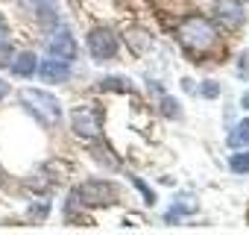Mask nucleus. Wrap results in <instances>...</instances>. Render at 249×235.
<instances>
[{"mask_svg":"<svg viewBox=\"0 0 249 235\" xmlns=\"http://www.w3.org/2000/svg\"><path fill=\"white\" fill-rule=\"evenodd\" d=\"M6 94H9V82H6V79H0V100H3Z\"/></svg>","mask_w":249,"mask_h":235,"instance_id":"nucleus-22","label":"nucleus"},{"mask_svg":"<svg viewBox=\"0 0 249 235\" xmlns=\"http://www.w3.org/2000/svg\"><path fill=\"white\" fill-rule=\"evenodd\" d=\"M21 103L33 112V118L44 127H56L62 124V103L56 100V94L44 91V88H21Z\"/></svg>","mask_w":249,"mask_h":235,"instance_id":"nucleus-1","label":"nucleus"},{"mask_svg":"<svg viewBox=\"0 0 249 235\" xmlns=\"http://www.w3.org/2000/svg\"><path fill=\"white\" fill-rule=\"evenodd\" d=\"M79 209H85V206H82V200H79V194H76V188H73V191L68 194V200H65V220L73 217Z\"/></svg>","mask_w":249,"mask_h":235,"instance_id":"nucleus-17","label":"nucleus"},{"mask_svg":"<svg viewBox=\"0 0 249 235\" xmlns=\"http://www.w3.org/2000/svg\"><path fill=\"white\" fill-rule=\"evenodd\" d=\"M196 209H199V203H196V197H194V194L179 197V200L170 206V212H173V215H167V220H170V223H176V220H179V215H191V212H196Z\"/></svg>","mask_w":249,"mask_h":235,"instance_id":"nucleus-11","label":"nucleus"},{"mask_svg":"<svg viewBox=\"0 0 249 235\" xmlns=\"http://www.w3.org/2000/svg\"><path fill=\"white\" fill-rule=\"evenodd\" d=\"M229 147H249V118L246 121H240L231 133H229Z\"/></svg>","mask_w":249,"mask_h":235,"instance_id":"nucleus-13","label":"nucleus"},{"mask_svg":"<svg viewBox=\"0 0 249 235\" xmlns=\"http://www.w3.org/2000/svg\"><path fill=\"white\" fill-rule=\"evenodd\" d=\"M0 39H6V24H3V15H0Z\"/></svg>","mask_w":249,"mask_h":235,"instance_id":"nucleus-24","label":"nucleus"},{"mask_svg":"<svg viewBox=\"0 0 249 235\" xmlns=\"http://www.w3.org/2000/svg\"><path fill=\"white\" fill-rule=\"evenodd\" d=\"M214 18L223 27H240L246 15H243L240 0H217V3H214Z\"/></svg>","mask_w":249,"mask_h":235,"instance_id":"nucleus-8","label":"nucleus"},{"mask_svg":"<svg viewBox=\"0 0 249 235\" xmlns=\"http://www.w3.org/2000/svg\"><path fill=\"white\" fill-rule=\"evenodd\" d=\"M123 41H126V47L132 53H147L153 47V36L144 27H126V30H123Z\"/></svg>","mask_w":249,"mask_h":235,"instance_id":"nucleus-9","label":"nucleus"},{"mask_svg":"<svg viewBox=\"0 0 249 235\" xmlns=\"http://www.w3.org/2000/svg\"><path fill=\"white\" fill-rule=\"evenodd\" d=\"M12 56H15V47H12L6 39H0V68H9Z\"/></svg>","mask_w":249,"mask_h":235,"instance_id":"nucleus-18","label":"nucleus"},{"mask_svg":"<svg viewBox=\"0 0 249 235\" xmlns=\"http://www.w3.org/2000/svg\"><path fill=\"white\" fill-rule=\"evenodd\" d=\"M50 56L62 59V62H71L76 56V41H73V36L65 24H56V33L50 39Z\"/></svg>","mask_w":249,"mask_h":235,"instance_id":"nucleus-6","label":"nucleus"},{"mask_svg":"<svg viewBox=\"0 0 249 235\" xmlns=\"http://www.w3.org/2000/svg\"><path fill=\"white\" fill-rule=\"evenodd\" d=\"M199 94H202L205 100H217V97H220V85H217L214 79H211V82H202V85H199Z\"/></svg>","mask_w":249,"mask_h":235,"instance_id":"nucleus-19","label":"nucleus"},{"mask_svg":"<svg viewBox=\"0 0 249 235\" xmlns=\"http://www.w3.org/2000/svg\"><path fill=\"white\" fill-rule=\"evenodd\" d=\"M100 88H103V91H120V94H129V91H132V82H129V79H123V77H106V79L100 82Z\"/></svg>","mask_w":249,"mask_h":235,"instance_id":"nucleus-14","label":"nucleus"},{"mask_svg":"<svg viewBox=\"0 0 249 235\" xmlns=\"http://www.w3.org/2000/svg\"><path fill=\"white\" fill-rule=\"evenodd\" d=\"M85 44H88V53L97 62H108L117 53V33L108 30V27H94V30H88Z\"/></svg>","mask_w":249,"mask_h":235,"instance_id":"nucleus-4","label":"nucleus"},{"mask_svg":"<svg viewBox=\"0 0 249 235\" xmlns=\"http://www.w3.org/2000/svg\"><path fill=\"white\" fill-rule=\"evenodd\" d=\"M179 41H182V47H188L191 53H208V50L217 44V33H214V27H211L205 18L194 15V18H185V21L179 24Z\"/></svg>","mask_w":249,"mask_h":235,"instance_id":"nucleus-2","label":"nucleus"},{"mask_svg":"<svg viewBox=\"0 0 249 235\" xmlns=\"http://www.w3.org/2000/svg\"><path fill=\"white\" fill-rule=\"evenodd\" d=\"M9 68H12V74H15V77H33V74H36V68H38V56H36L33 50H21V53H15V56H12Z\"/></svg>","mask_w":249,"mask_h":235,"instance_id":"nucleus-10","label":"nucleus"},{"mask_svg":"<svg viewBox=\"0 0 249 235\" xmlns=\"http://www.w3.org/2000/svg\"><path fill=\"white\" fill-rule=\"evenodd\" d=\"M71 127H73V133L79 138H85L91 144L103 138V121L97 118V112H91V109H73L71 112Z\"/></svg>","mask_w":249,"mask_h":235,"instance_id":"nucleus-5","label":"nucleus"},{"mask_svg":"<svg viewBox=\"0 0 249 235\" xmlns=\"http://www.w3.org/2000/svg\"><path fill=\"white\" fill-rule=\"evenodd\" d=\"M132 182H135V188H138V191L144 194V200H147V206H153V203H156V194L150 191V185H147L144 179H138V176H132Z\"/></svg>","mask_w":249,"mask_h":235,"instance_id":"nucleus-20","label":"nucleus"},{"mask_svg":"<svg viewBox=\"0 0 249 235\" xmlns=\"http://www.w3.org/2000/svg\"><path fill=\"white\" fill-rule=\"evenodd\" d=\"M36 74H38L44 82H50V85H59V82H68V77H71V62H62V59H53V56H47L44 62H38Z\"/></svg>","mask_w":249,"mask_h":235,"instance_id":"nucleus-7","label":"nucleus"},{"mask_svg":"<svg viewBox=\"0 0 249 235\" xmlns=\"http://www.w3.org/2000/svg\"><path fill=\"white\" fill-rule=\"evenodd\" d=\"M47 212H50V203H47V200H44V203H33V206H30V215H33L36 220L47 217Z\"/></svg>","mask_w":249,"mask_h":235,"instance_id":"nucleus-21","label":"nucleus"},{"mask_svg":"<svg viewBox=\"0 0 249 235\" xmlns=\"http://www.w3.org/2000/svg\"><path fill=\"white\" fill-rule=\"evenodd\" d=\"M229 171L231 174H249V153H231L229 156Z\"/></svg>","mask_w":249,"mask_h":235,"instance_id":"nucleus-16","label":"nucleus"},{"mask_svg":"<svg viewBox=\"0 0 249 235\" xmlns=\"http://www.w3.org/2000/svg\"><path fill=\"white\" fill-rule=\"evenodd\" d=\"M240 106H243V109H246V112H249V91H246V94H243V97H240Z\"/></svg>","mask_w":249,"mask_h":235,"instance_id":"nucleus-23","label":"nucleus"},{"mask_svg":"<svg viewBox=\"0 0 249 235\" xmlns=\"http://www.w3.org/2000/svg\"><path fill=\"white\" fill-rule=\"evenodd\" d=\"M97 144H100V147H94V150H91V156H94V159H97L100 165H106V168H120V162H117V156H111V153L106 150V141L100 138Z\"/></svg>","mask_w":249,"mask_h":235,"instance_id":"nucleus-15","label":"nucleus"},{"mask_svg":"<svg viewBox=\"0 0 249 235\" xmlns=\"http://www.w3.org/2000/svg\"><path fill=\"white\" fill-rule=\"evenodd\" d=\"M159 106H161V118H170V121H179V118H182V106H179V100L170 97L167 91L159 97Z\"/></svg>","mask_w":249,"mask_h":235,"instance_id":"nucleus-12","label":"nucleus"},{"mask_svg":"<svg viewBox=\"0 0 249 235\" xmlns=\"http://www.w3.org/2000/svg\"><path fill=\"white\" fill-rule=\"evenodd\" d=\"M76 194H79L85 209H106V206H114L117 197H120L117 185L108 182V179H85L76 188Z\"/></svg>","mask_w":249,"mask_h":235,"instance_id":"nucleus-3","label":"nucleus"}]
</instances>
